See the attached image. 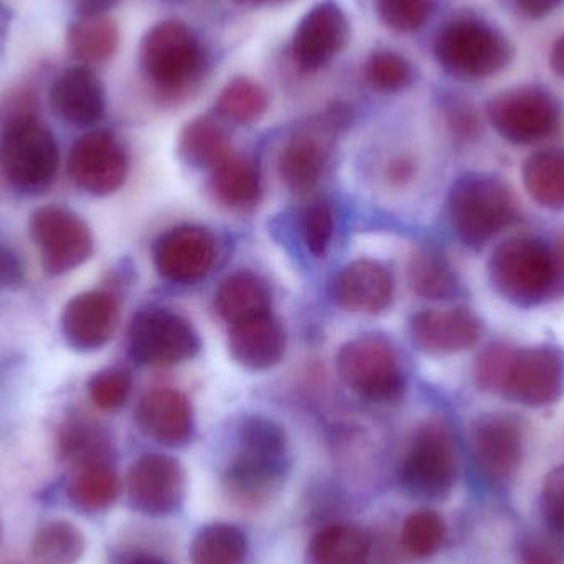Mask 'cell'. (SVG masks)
<instances>
[{"mask_svg": "<svg viewBox=\"0 0 564 564\" xmlns=\"http://www.w3.org/2000/svg\"><path fill=\"white\" fill-rule=\"evenodd\" d=\"M474 377L482 390L513 403L550 406L564 391V354L553 345H489L477 357Z\"/></svg>", "mask_w": 564, "mask_h": 564, "instance_id": "1", "label": "cell"}, {"mask_svg": "<svg viewBox=\"0 0 564 564\" xmlns=\"http://www.w3.org/2000/svg\"><path fill=\"white\" fill-rule=\"evenodd\" d=\"M489 280L497 294L520 307L543 304L564 289L553 245L532 235L509 238L496 248Z\"/></svg>", "mask_w": 564, "mask_h": 564, "instance_id": "2", "label": "cell"}, {"mask_svg": "<svg viewBox=\"0 0 564 564\" xmlns=\"http://www.w3.org/2000/svg\"><path fill=\"white\" fill-rule=\"evenodd\" d=\"M139 63L159 98L178 101L204 78L207 56L200 40L185 23L165 20L145 33Z\"/></svg>", "mask_w": 564, "mask_h": 564, "instance_id": "3", "label": "cell"}, {"mask_svg": "<svg viewBox=\"0 0 564 564\" xmlns=\"http://www.w3.org/2000/svg\"><path fill=\"white\" fill-rule=\"evenodd\" d=\"M447 215L456 237L480 250L520 221V205L509 185L490 174L463 175L451 188Z\"/></svg>", "mask_w": 564, "mask_h": 564, "instance_id": "4", "label": "cell"}, {"mask_svg": "<svg viewBox=\"0 0 564 564\" xmlns=\"http://www.w3.org/2000/svg\"><path fill=\"white\" fill-rule=\"evenodd\" d=\"M434 55L447 73L474 82L503 72L512 63L513 46L486 20L457 17L437 33Z\"/></svg>", "mask_w": 564, "mask_h": 564, "instance_id": "5", "label": "cell"}, {"mask_svg": "<svg viewBox=\"0 0 564 564\" xmlns=\"http://www.w3.org/2000/svg\"><path fill=\"white\" fill-rule=\"evenodd\" d=\"M288 437L280 424L251 416L238 430V453L225 470L228 482L250 497H270L288 470Z\"/></svg>", "mask_w": 564, "mask_h": 564, "instance_id": "6", "label": "cell"}, {"mask_svg": "<svg viewBox=\"0 0 564 564\" xmlns=\"http://www.w3.org/2000/svg\"><path fill=\"white\" fill-rule=\"evenodd\" d=\"M0 169L7 182L22 194L48 191L59 169L55 135L39 118L0 126Z\"/></svg>", "mask_w": 564, "mask_h": 564, "instance_id": "7", "label": "cell"}, {"mask_svg": "<svg viewBox=\"0 0 564 564\" xmlns=\"http://www.w3.org/2000/svg\"><path fill=\"white\" fill-rule=\"evenodd\" d=\"M457 477L459 457L453 434L437 421L423 424L401 460V486L417 499L441 500L449 496Z\"/></svg>", "mask_w": 564, "mask_h": 564, "instance_id": "8", "label": "cell"}, {"mask_svg": "<svg viewBox=\"0 0 564 564\" xmlns=\"http://www.w3.org/2000/svg\"><path fill=\"white\" fill-rule=\"evenodd\" d=\"M337 371L345 387L373 403H394L406 390L394 348L378 335H364L338 351Z\"/></svg>", "mask_w": 564, "mask_h": 564, "instance_id": "9", "label": "cell"}, {"mask_svg": "<svg viewBox=\"0 0 564 564\" xmlns=\"http://www.w3.org/2000/svg\"><path fill=\"white\" fill-rule=\"evenodd\" d=\"M194 325L164 307H145L132 318L129 350L138 364L172 367L191 360L200 350Z\"/></svg>", "mask_w": 564, "mask_h": 564, "instance_id": "10", "label": "cell"}, {"mask_svg": "<svg viewBox=\"0 0 564 564\" xmlns=\"http://www.w3.org/2000/svg\"><path fill=\"white\" fill-rule=\"evenodd\" d=\"M487 118L506 141L517 145L535 144L555 134L560 105L542 86H519L494 96L487 106Z\"/></svg>", "mask_w": 564, "mask_h": 564, "instance_id": "11", "label": "cell"}, {"mask_svg": "<svg viewBox=\"0 0 564 564\" xmlns=\"http://www.w3.org/2000/svg\"><path fill=\"white\" fill-rule=\"evenodd\" d=\"M347 122V111L340 106L302 126L285 142L280 154V175L289 191L308 194L317 187L330 155L335 134Z\"/></svg>", "mask_w": 564, "mask_h": 564, "instance_id": "12", "label": "cell"}, {"mask_svg": "<svg viewBox=\"0 0 564 564\" xmlns=\"http://www.w3.org/2000/svg\"><path fill=\"white\" fill-rule=\"evenodd\" d=\"M30 234L50 276L69 273L91 258V230L69 208L59 205L40 207L30 218Z\"/></svg>", "mask_w": 564, "mask_h": 564, "instance_id": "13", "label": "cell"}, {"mask_svg": "<svg viewBox=\"0 0 564 564\" xmlns=\"http://www.w3.org/2000/svg\"><path fill=\"white\" fill-rule=\"evenodd\" d=\"M124 145L108 131H91L73 144L68 155L69 178L95 197L115 194L128 177Z\"/></svg>", "mask_w": 564, "mask_h": 564, "instance_id": "14", "label": "cell"}, {"mask_svg": "<svg viewBox=\"0 0 564 564\" xmlns=\"http://www.w3.org/2000/svg\"><path fill=\"white\" fill-rule=\"evenodd\" d=\"M523 424L510 413H486L470 424L474 463L490 482L512 479L523 459Z\"/></svg>", "mask_w": 564, "mask_h": 564, "instance_id": "15", "label": "cell"}, {"mask_svg": "<svg viewBox=\"0 0 564 564\" xmlns=\"http://www.w3.org/2000/svg\"><path fill=\"white\" fill-rule=\"evenodd\" d=\"M184 467L165 454H144L129 467L126 489L131 506L145 516H169L184 502Z\"/></svg>", "mask_w": 564, "mask_h": 564, "instance_id": "16", "label": "cell"}, {"mask_svg": "<svg viewBox=\"0 0 564 564\" xmlns=\"http://www.w3.org/2000/svg\"><path fill=\"white\" fill-rule=\"evenodd\" d=\"M350 40V23L335 2L308 10L292 36L291 53L301 72H317L340 55Z\"/></svg>", "mask_w": 564, "mask_h": 564, "instance_id": "17", "label": "cell"}, {"mask_svg": "<svg viewBox=\"0 0 564 564\" xmlns=\"http://www.w3.org/2000/svg\"><path fill=\"white\" fill-rule=\"evenodd\" d=\"M217 261V241L207 228L175 227L154 245V264L164 280L194 284L204 280Z\"/></svg>", "mask_w": 564, "mask_h": 564, "instance_id": "18", "label": "cell"}, {"mask_svg": "<svg viewBox=\"0 0 564 564\" xmlns=\"http://www.w3.org/2000/svg\"><path fill=\"white\" fill-rule=\"evenodd\" d=\"M119 324V302L111 292L88 291L75 295L62 312V334L78 351L105 347Z\"/></svg>", "mask_w": 564, "mask_h": 564, "instance_id": "19", "label": "cell"}, {"mask_svg": "<svg viewBox=\"0 0 564 564\" xmlns=\"http://www.w3.org/2000/svg\"><path fill=\"white\" fill-rule=\"evenodd\" d=\"M411 338L424 354L451 355L469 350L482 337V322L469 307L417 312L411 318Z\"/></svg>", "mask_w": 564, "mask_h": 564, "instance_id": "20", "label": "cell"}, {"mask_svg": "<svg viewBox=\"0 0 564 564\" xmlns=\"http://www.w3.org/2000/svg\"><path fill=\"white\" fill-rule=\"evenodd\" d=\"M135 423L139 431L154 443L167 447L184 446L194 431V411L181 391L158 388L139 401Z\"/></svg>", "mask_w": 564, "mask_h": 564, "instance_id": "21", "label": "cell"}, {"mask_svg": "<svg viewBox=\"0 0 564 564\" xmlns=\"http://www.w3.org/2000/svg\"><path fill=\"white\" fill-rule=\"evenodd\" d=\"M393 295V276L373 260L347 264L332 282L335 304L355 314H380L390 307Z\"/></svg>", "mask_w": 564, "mask_h": 564, "instance_id": "22", "label": "cell"}, {"mask_svg": "<svg viewBox=\"0 0 564 564\" xmlns=\"http://www.w3.org/2000/svg\"><path fill=\"white\" fill-rule=\"evenodd\" d=\"M48 101L62 121L79 128L96 124L106 112L101 79L85 65L63 72L50 88Z\"/></svg>", "mask_w": 564, "mask_h": 564, "instance_id": "23", "label": "cell"}, {"mask_svg": "<svg viewBox=\"0 0 564 564\" xmlns=\"http://www.w3.org/2000/svg\"><path fill=\"white\" fill-rule=\"evenodd\" d=\"M284 327L273 314L260 315L231 325V357L250 370H268L280 364L285 354Z\"/></svg>", "mask_w": 564, "mask_h": 564, "instance_id": "24", "label": "cell"}, {"mask_svg": "<svg viewBox=\"0 0 564 564\" xmlns=\"http://www.w3.org/2000/svg\"><path fill=\"white\" fill-rule=\"evenodd\" d=\"M56 451L59 460L73 469L89 464L111 463L112 459L111 437L105 427L82 414L63 421L56 436Z\"/></svg>", "mask_w": 564, "mask_h": 564, "instance_id": "25", "label": "cell"}, {"mask_svg": "<svg viewBox=\"0 0 564 564\" xmlns=\"http://www.w3.org/2000/svg\"><path fill=\"white\" fill-rule=\"evenodd\" d=\"M218 314L235 325L271 312V291L267 281L250 271H237L221 282L217 291Z\"/></svg>", "mask_w": 564, "mask_h": 564, "instance_id": "26", "label": "cell"}, {"mask_svg": "<svg viewBox=\"0 0 564 564\" xmlns=\"http://www.w3.org/2000/svg\"><path fill=\"white\" fill-rule=\"evenodd\" d=\"M212 171L215 197L228 208L248 210L261 200L263 184L260 169L251 159L231 152Z\"/></svg>", "mask_w": 564, "mask_h": 564, "instance_id": "27", "label": "cell"}, {"mask_svg": "<svg viewBox=\"0 0 564 564\" xmlns=\"http://www.w3.org/2000/svg\"><path fill=\"white\" fill-rule=\"evenodd\" d=\"M370 536L351 523H334L312 536L305 550V564H368Z\"/></svg>", "mask_w": 564, "mask_h": 564, "instance_id": "28", "label": "cell"}, {"mask_svg": "<svg viewBox=\"0 0 564 564\" xmlns=\"http://www.w3.org/2000/svg\"><path fill=\"white\" fill-rule=\"evenodd\" d=\"M66 496L79 512L102 513L115 506L119 496V477L111 463L89 464L73 469Z\"/></svg>", "mask_w": 564, "mask_h": 564, "instance_id": "29", "label": "cell"}, {"mask_svg": "<svg viewBox=\"0 0 564 564\" xmlns=\"http://www.w3.org/2000/svg\"><path fill=\"white\" fill-rule=\"evenodd\" d=\"M522 177L536 205L546 210H564V149H542L530 155Z\"/></svg>", "mask_w": 564, "mask_h": 564, "instance_id": "30", "label": "cell"}, {"mask_svg": "<svg viewBox=\"0 0 564 564\" xmlns=\"http://www.w3.org/2000/svg\"><path fill=\"white\" fill-rule=\"evenodd\" d=\"M231 152L227 131L214 118H195L182 129L178 154L192 167L215 169Z\"/></svg>", "mask_w": 564, "mask_h": 564, "instance_id": "31", "label": "cell"}, {"mask_svg": "<svg viewBox=\"0 0 564 564\" xmlns=\"http://www.w3.org/2000/svg\"><path fill=\"white\" fill-rule=\"evenodd\" d=\"M119 46V30L108 15H82L68 30L69 53L83 65L112 58Z\"/></svg>", "mask_w": 564, "mask_h": 564, "instance_id": "32", "label": "cell"}, {"mask_svg": "<svg viewBox=\"0 0 564 564\" xmlns=\"http://www.w3.org/2000/svg\"><path fill=\"white\" fill-rule=\"evenodd\" d=\"M85 549V535L75 523L50 520L36 529L30 553L35 564H76Z\"/></svg>", "mask_w": 564, "mask_h": 564, "instance_id": "33", "label": "cell"}, {"mask_svg": "<svg viewBox=\"0 0 564 564\" xmlns=\"http://www.w3.org/2000/svg\"><path fill=\"white\" fill-rule=\"evenodd\" d=\"M408 274L413 291L430 301H446L459 291V281L449 261L433 248H424L411 258Z\"/></svg>", "mask_w": 564, "mask_h": 564, "instance_id": "34", "label": "cell"}, {"mask_svg": "<svg viewBox=\"0 0 564 564\" xmlns=\"http://www.w3.org/2000/svg\"><path fill=\"white\" fill-rule=\"evenodd\" d=\"M247 555V535L230 523L205 527L191 549L192 564H243Z\"/></svg>", "mask_w": 564, "mask_h": 564, "instance_id": "35", "label": "cell"}, {"mask_svg": "<svg viewBox=\"0 0 564 564\" xmlns=\"http://www.w3.org/2000/svg\"><path fill=\"white\" fill-rule=\"evenodd\" d=\"M270 106L267 89L250 78L231 79L217 99V109L228 121L251 124L258 121Z\"/></svg>", "mask_w": 564, "mask_h": 564, "instance_id": "36", "label": "cell"}, {"mask_svg": "<svg viewBox=\"0 0 564 564\" xmlns=\"http://www.w3.org/2000/svg\"><path fill=\"white\" fill-rule=\"evenodd\" d=\"M446 539V523L433 510L411 513L403 525L401 542L404 550L416 558H427L440 552Z\"/></svg>", "mask_w": 564, "mask_h": 564, "instance_id": "37", "label": "cell"}, {"mask_svg": "<svg viewBox=\"0 0 564 564\" xmlns=\"http://www.w3.org/2000/svg\"><path fill=\"white\" fill-rule=\"evenodd\" d=\"M365 78L378 91L398 93L413 83L414 69L400 53L378 50L365 63Z\"/></svg>", "mask_w": 564, "mask_h": 564, "instance_id": "38", "label": "cell"}, {"mask_svg": "<svg viewBox=\"0 0 564 564\" xmlns=\"http://www.w3.org/2000/svg\"><path fill=\"white\" fill-rule=\"evenodd\" d=\"M299 225L308 253L315 258L324 257L334 237L335 218L332 205L324 200L312 202L302 210Z\"/></svg>", "mask_w": 564, "mask_h": 564, "instance_id": "39", "label": "cell"}, {"mask_svg": "<svg viewBox=\"0 0 564 564\" xmlns=\"http://www.w3.org/2000/svg\"><path fill=\"white\" fill-rule=\"evenodd\" d=\"M132 391V377L124 368H106L89 380L88 394L101 411H118Z\"/></svg>", "mask_w": 564, "mask_h": 564, "instance_id": "40", "label": "cell"}, {"mask_svg": "<svg viewBox=\"0 0 564 564\" xmlns=\"http://www.w3.org/2000/svg\"><path fill=\"white\" fill-rule=\"evenodd\" d=\"M433 0H377L384 25L401 33L416 32L433 12Z\"/></svg>", "mask_w": 564, "mask_h": 564, "instance_id": "41", "label": "cell"}, {"mask_svg": "<svg viewBox=\"0 0 564 564\" xmlns=\"http://www.w3.org/2000/svg\"><path fill=\"white\" fill-rule=\"evenodd\" d=\"M542 503L549 525L564 535V466L556 467L546 476Z\"/></svg>", "mask_w": 564, "mask_h": 564, "instance_id": "42", "label": "cell"}, {"mask_svg": "<svg viewBox=\"0 0 564 564\" xmlns=\"http://www.w3.org/2000/svg\"><path fill=\"white\" fill-rule=\"evenodd\" d=\"M39 111V98L29 86L10 89L0 99V126L17 119L36 118Z\"/></svg>", "mask_w": 564, "mask_h": 564, "instance_id": "43", "label": "cell"}, {"mask_svg": "<svg viewBox=\"0 0 564 564\" xmlns=\"http://www.w3.org/2000/svg\"><path fill=\"white\" fill-rule=\"evenodd\" d=\"M520 563L522 564H562L560 553L546 540L529 536L520 546Z\"/></svg>", "mask_w": 564, "mask_h": 564, "instance_id": "44", "label": "cell"}, {"mask_svg": "<svg viewBox=\"0 0 564 564\" xmlns=\"http://www.w3.org/2000/svg\"><path fill=\"white\" fill-rule=\"evenodd\" d=\"M451 128L459 138L473 139L479 132V121L470 109L460 106L451 112Z\"/></svg>", "mask_w": 564, "mask_h": 564, "instance_id": "45", "label": "cell"}, {"mask_svg": "<svg viewBox=\"0 0 564 564\" xmlns=\"http://www.w3.org/2000/svg\"><path fill=\"white\" fill-rule=\"evenodd\" d=\"M516 9L529 19H542L555 12L563 0H512Z\"/></svg>", "mask_w": 564, "mask_h": 564, "instance_id": "46", "label": "cell"}, {"mask_svg": "<svg viewBox=\"0 0 564 564\" xmlns=\"http://www.w3.org/2000/svg\"><path fill=\"white\" fill-rule=\"evenodd\" d=\"M20 278H22V273H20L19 261L6 247L0 245V284H12V282L20 281Z\"/></svg>", "mask_w": 564, "mask_h": 564, "instance_id": "47", "label": "cell"}, {"mask_svg": "<svg viewBox=\"0 0 564 564\" xmlns=\"http://www.w3.org/2000/svg\"><path fill=\"white\" fill-rule=\"evenodd\" d=\"M388 178H390L391 184L394 185H403L406 184L408 181H411V177L414 175V165L413 162L408 161V159L400 158L394 159L387 169Z\"/></svg>", "mask_w": 564, "mask_h": 564, "instance_id": "48", "label": "cell"}, {"mask_svg": "<svg viewBox=\"0 0 564 564\" xmlns=\"http://www.w3.org/2000/svg\"><path fill=\"white\" fill-rule=\"evenodd\" d=\"M121 0H73L76 10L82 15H105L108 10L115 9Z\"/></svg>", "mask_w": 564, "mask_h": 564, "instance_id": "49", "label": "cell"}, {"mask_svg": "<svg viewBox=\"0 0 564 564\" xmlns=\"http://www.w3.org/2000/svg\"><path fill=\"white\" fill-rule=\"evenodd\" d=\"M550 65L556 75L564 78V35L560 36L553 45L552 53H550Z\"/></svg>", "mask_w": 564, "mask_h": 564, "instance_id": "50", "label": "cell"}, {"mask_svg": "<svg viewBox=\"0 0 564 564\" xmlns=\"http://www.w3.org/2000/svg\"><path fill=\"white\" fill-rule=\"evenodd\" d=\"M553 251H555L556 263H558L560 271H562L564 278V231L553 243Z\"/></svg>", "mask_w": 564, "mask_h": 564, "instance_id": "51", "label": "cell"}, {"mask_svg": "<svg viewBox=\"0 0 564 564\" xmlns=\"http://www.w3.org/2000/svg\"><path fill=\"white\" fill-rule=\"evenodd\" d=\"M128 564H167L165 562H162L161 558H155V556L152 555H138L134 556V558L131 560Z\"/></svg>", "mask_w": 564, "mask_h": 564, "instance_id": "52", "label": "cell"}, {"mask_svg": "<svg viewBox=\"0 0 564 564\" xmlns=\"http://www.w3.org/2000/svg\"><path fill=\"white\" fill-rule=\"evenodd\" d=\"M238 2L245 3V6H274V3L285 2V0H238Z\"/></svg>", "mask_w": 564, "mask_h": 564, "instance_id": "53", "label": "cell"}, {"mask_svg": "<svg viewBox=\"0 0 564 564\" xmlns=\"http://www.w3.org/2000/svg\"><path fill=\"white\" fill-rule=\"evenodd\" d=\"M2 540H3V525H2V520H0V545H2Z\"/></svg>", "mask_w": 564, "mask_h": 564, "instance_id": "54", "label": "cell"}]
</instances>
